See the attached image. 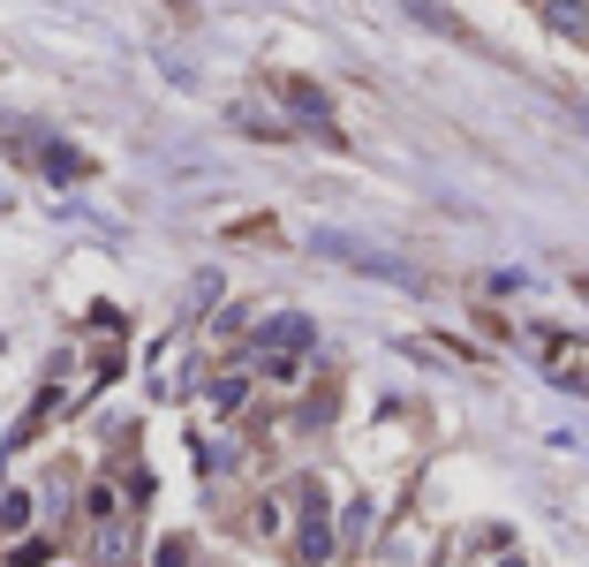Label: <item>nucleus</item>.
I'll use <instances>...</instances> for the list:
<instances>
[{
	"mask_svg": "<svg viewBox=\"0 0 589 567\" xmlns=\"http://www.w3.org/2000/svg\"><path fill=\"white\" fill-rule=\"evenodd\" d=\"M45 175H53V182H69V175H84V159H76V152H61V144H53V152H45Z\"/></svg>",
	"mask_w": 589,
	"mask_h": 567,
	"instance_id": "nucleus-10",
	"label": "nucleus"
},
{
	"mask_svg": "<svg viewBox=\"0 0 589 567\" xmlns=\"http://www.w3.org/2000/svg\"><path fill=\"white\" fill-rule=\"evenodd\" d=\"M326 553H333V529L310 515V529H302V560H326Z\"/></svg>",
	"mask_w": 589,
	"mask_h": 567,
	"instance_id": "nucleus-7",
	"label": "nucleus"
},
{
	"mask_svg": "<svg viewBox=\"0 0 589 567\" xmlns=\"http://www.w3.org/2000/svg\"><path fill=\"white\" fill-rule=\"evenodd\" d=\"M288 114L310 122V130H333V99H326L318 84H288Z\"/></svg>",
	"mask_w": 589,
	"mask_h": 567,
	"instance_id": "nucleus-2",
	"label": "nucleus"
},
{
	"mask_svg": "<svg viewBox=\"0 0 589 567\" xmlns=\"http://www.w3.org/2000/svg\"><path fill=\"white\" fill-rule=\"evenodd\" d=\"M242 379H235V371H227V379H219V386H211V409H219V416H227V409H242Z\"/></svg>",
	"mask_w": 589,
	"mask_h": 567,
	"instance_id": "nucleus-9",
	"label": "nucleus"
},
{
	"mask_svg": "<svg viewBox=\"0 0 589 567\" xmlns=\"http://www.w3.org/2000/svg\"><path fill=\"white\" fill-rule=\"evenodd\" d=\"M310 341H318V333H310V318H294V310H280V318L265 326V349H280V355H302Z\"/></svg>",
	"mask_w": 589,
	"mask_h": 567,
	"instance_id": "nucleus-3",
	"label": "nucleus"
},
{
	"mask_svg": "<svg viewBox=\"0 0 589 567\" xmlns=\"http://www.w3.org/2000/svg\"><path fill=\"white\" fill-rule=\"evenodd\" d=\"M545 23L559 39H589V0H545Z\"/></svg>",
	"mask_w": 589,
	"mask_h": 567,
	"instance_id": "nucleus-5",
	"label": "nucleus"
},
{
	"mask_svg": "<svg viewBox=\"0 0 589 567\" xmlns=\"http://www.w3.org/2000/svg\"><path fill=\"white\" fill-rule=\"evenodd\" d=\"M551 379H559V386H575V393H589V341L551 349Z\"/></svg>",
	"mask_w": 589,
	"mask_h": 567,
	"instance_id": "nucleus-4",
	"label": "nucleus"
},
{
	"mask_svg": "<svg viewBox=\"0 0 589 567\" xmlns=\"http://www.w3.org/2000/svg\"><path fill=\"white\" fill-rule=\"evenodd\" d=\"M159 567H189V545H182V537H167V545H159Z\"/></svg>",
	"mask_w": 589,
	"mask_h": 567,
	"instance_id": "nucleus-11",
	"label": "nucleus"
},
{
	"mask_svg": "<svg viewBox=\"0 0 589 567\" xmlns=\"http://www.w3.org/2000/svg\"><path fill=\"white\" fill-rule=\"evenodd\" d=\"M99 560H128V523H106V529H99Z\"/></svg>",
	"mask_w": 589,
	"mask_h": 567,
	"instance_id": "nucleus-6",
	"label": "nucleus"
},
{
	"mask_svg": "<svg viewBox=\"0 0 589 567\" xmlns=\"http://www.w3.org/2000/svg\"><path fill=\"white\" fill-rule=\"evenodd\" d=\"M318 250H326V258H348V265H363V272H379V280H401V288H416V280H409V265L379 258V250H363V243H348V235H318Z\"/></svg>",
	"mask_w": 589,
	"mask_h": 567,
	"instance_id": "nucleus-1",
	"label": "nucleus"
},
{
	"mask_svg": "<svg viewBox=\"0 0 589 567\" xmlns=\"http://www.w3.org/2000/svg\"><path fill=\"white\" fill-rule=\"evenodd\" d=\"M575 130H582V136H589V106H575Z\"/></svg>",
	"mask_w": 589,
	"mask_h": 567,
	"instance_id": "nucleus-12",
	"label": "nucleus"
},
{
	"mask_svg": "<svg viewBox=\"0 0 589 567\" xmlns=\"http://www.w3.org/2000/svg\"><path fill=\"white\" fill-rule=\"evenodd\" d=\"M31 523V499L23 492H0V529H23Z\"/></svg>",
	"mask_w": 589,
	"mask_h": 567,
	"instance_id": "nucleus-8",
	"label": "nucleus"
}]
</instances>
